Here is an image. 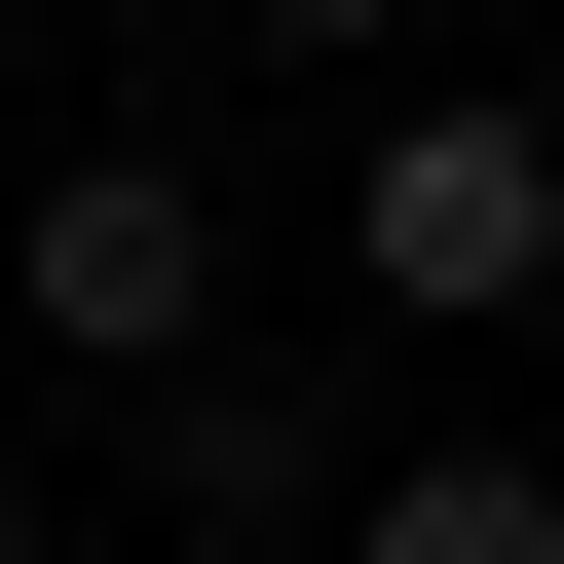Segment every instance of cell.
<instances>
[{
    "mask_svg": "<svg viewBox=\"0 0 564 564\" xmlns=\"http://www.w3.org/2000/svg\"><path fill=\"white\" fill-rule=\"evenodd\" d=\"M0 564H39V527H0Z\"/></svg>",
    "mask_w": 564,
    "mask_h": 564,
    "instance_id": "5b68a950",
    "label": "cell"
},
{
    "mask_svg": "<svg viewBox=\"0 0 564 564\" xmlns=\"http://www.w3.org/2000/svg\"><path fill=\"white\" fill-rule=\"evenodd\" d=\"M0 339H76L113 414H188V377H226V188H188V151H39V226H0Z\"/></svg>",
    "mask_w": 564,
    "mask_h": 564,
    "instance_id": "6da1fadb",
    "label": "cell"
},
{
    "mask_svg": "<svg viewBox=\"0 0 564 564\" xmlns=\"http://www.w3.org/2000/svg\"><path fill=\"white\" fill-rule=\"evenodd\" d=\"M263 39H452V0H263Z\"/></svg>",
    "mask_w": 564,
    "mask_h": 564,
    "instance_id": "277c9868",
    "label": "cell"
},
{
    "mask_svg": "<svg viewBox=\"0 0 564 564\" xmlns=\"http://www.w3.org/2000/svg\"><path fill=\"white\" fill-rule=\"evenodd\" d=\"M339 263H377L414 339H527V302H564V113H527V76H414L377 188H339Z\"/></svg>",
    "mask_w": 564,
    "mask_h": 564,
    "instance_id": "7a4b0ae2",
    "label": "cell"
},
{
    "mask_svg": "<svg viewBox=\"0 0 564 564\" xmlns=\"http://www.w3.org/2000/svg\"><path fill=\"white\" fill-rule=\"evenodd\" d=\"M339 564H564V452H414V489H339Z\"/></svg>",
    "mask_w": 564,
    "mask_h": 564,
    "instance_id": "3957f363",
    "label": "cell"
}]
</instances>
